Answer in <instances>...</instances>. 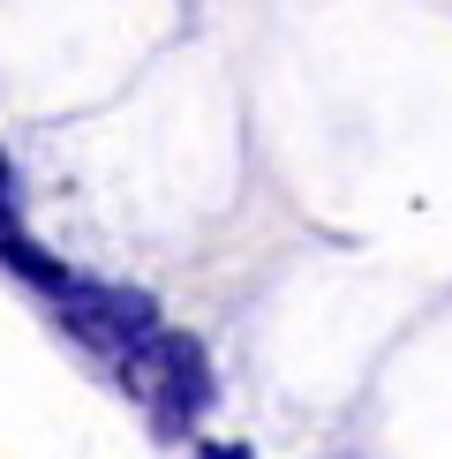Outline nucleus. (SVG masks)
<instances>
[{
	"instance_id": "nucleus-1",
	"label": "nucleus",
	"mask_w": 452,
	"mask_h": 459,
	"mask_svg": "<svg viewBox=\"0 0 452 459\" xmlns=\"http://www.w3.org/2000/svg\"><path fill=\"white\" fill-rule=\"evenodd\" d=\"M121 385L143 399V414H151L159 437H188V422L212 407V354L188 332H166L159 324V332L121 361Z\"/></svg>"
},
{
	"instance_id": "nucleus-2",
	"label": "nucleus",
	"mask_w": 452,
	"mask_h": 459,
	"mask_svg": "<svg viewBox=\"0 0 452 459\" xmlns=\"http://www.w3.org/2000/svg\"><path fill=\"white\" fill-rule=\"evenodd\" d=\"M61 324H68L75 347H91L99 361L121 369V361L159 332V301H151L143 286H91V279H83V286L61 301Z\"/></svg>"
},
{
	"instance_id": "nucleus-3",
	"label": "nucleus",
	"mask_w": 452,
	"mask_h": 459,
	"mask_svg": "<svg viewBox=\"0 0 452 459\" xmlns=\"http://www.w3.org/2000/svg\"><path fill=\"white\" fill-rule=\"evenodd\" d=\"M0 264H8V272L23 279V286H38V294H46L53 309H61V301L75 294V286H83V279H75L61 256H53V248H38V241L23 234V226H0Z\"/></svg>"
},
{
	"instance_id": "nucleus-4",
	"label": "nucleus",
	"mask_w": 452,
	"mask_h": 459,
	"mask_svg": "<svg viewBox=\"0 0 452 459\" xmlns=\"http://www.w3.org/2000/svg\"><path fill=\"white\" fill-rule=\"evenodd\" d=\"M0 226H15V181H8V159H0Z\"/></svg>"
},
{
	"instance_id": "nucleus-5",
	"label": "nucleus",
	"mask_w": 452,
	"mask_h": 459,
	"mask_svg": "<svg viewBox=\"0 0 452 459\" xmlns=\"http://www.w3.org/2000/svg\"><path fill=\"white\" fill-rule=\"evenodd\" d=\"M196 459H256L249 445H196Z\"/></svg>"
}]
</instances>
